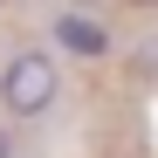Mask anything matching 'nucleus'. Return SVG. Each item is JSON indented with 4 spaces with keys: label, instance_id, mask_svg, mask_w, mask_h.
Instances as JSON below:
<instances>
[{
    "label": "nucleus",
    "instance_id": "1",
    "mask_svg": "<svg viewBox=\"0 0 158 158\" xmlns=\"http://www.w3.org/2000/svg\"><path fill=\"white\" fill-rule=\"evenodd\" d=\"M55 96H62V69H55L48 48H14V55L0 62V110H7L14 124L41 117Z\"/></svg>",
    "mask_w": 158,
    "mask_h": 158
},
{
    "label": "nucleus",
    "instance_id": "3",
    "mask_svg": "<svg viewBox=\"0 0 158 158\" xmlns=\"http://www.w3.org/2000/svg\"><path fill=\"white\" fill-rule=\"evenodd\" d=\"M0 158H14V138H7V131H0Z\"/></svg>",
    "mask_w": 158,
    "mask_h": 158
},
{
    "label": "nucleus",
    "instance_id": "2",
    "mask_svg": "<svg viewBox=\"0 0 158 158\" xmlns=\"http://www.w3.org/2000/svg\"><path fill=\"white\" fill-rule=\"evenodd\" d=\"M48 35H55V48H69L76 62H103V55L117 48V35H110V21H96V14H83V7H62Z\"/></svg>",
    "mask_w": 158,
    "mask_h": 158
}]
</instances>
